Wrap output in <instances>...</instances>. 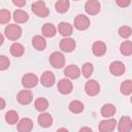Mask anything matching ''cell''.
Masks as SVG:
<instances>
[{"label": "cell", "mask_w": 132, "mask_h": 132, "mask_svg": "<svg viewBox=\"0 0 132 132\" xmlns=\"http://www.w3.org/2000/svg\"><path fill=\"white\" fill-rule=\"evenodd\" d=\"M101 9V5L98 0H88L85 4V10L90 15H95L99 13Z\"/></svg>", "instance_id": "obj_8"}, {"label": "cell", "mask_w": 132, "mask_h": 132, "mask_svg": "<svg viewBox=\"0 0 132 132\" xmlns=\"http://www.w3.org/2000/svg\"><path fill=\"white\" fill-rule=\"evenodd\" d=\"M10 65V61L9 59L4 56V55H0V71L6 70Z\"/></svg>", "instance_id": "obj_34"}, {"label": "cell", "mask_w": 132, "mask_h": 132, "mask_svg": "<svg viewBox=\"0 0 132 132\" xmlns=\"http://www.w3.org/2000/svg\"><path fill=\"white\" fill-rule=\"evenodd\" d=\"M64 74L70 79H76L80 75V69L76 65L71 64V65L66 66V68L64 69Z\"/></svg>", "instance_id": "obj_15"}, {"label": "cell", "mask_w": 132, "mask_h": 132, "mask_svg": "<svg viewBox=\"0 0 132 132\" xmlns=\"http://www.w3.org/2000/svg\"><path fill=\"white\" fill-rule=\"evenodd\" d=\"M10 54L13 56V57H21L24 55V52H25V48L23 46V44L19 43V42H14L10 45Z\"/></svg>", "instance_id": "obj_25"}, {"label": "cell", "mask_w": 132, "mask_h": 132, "mask_svg": "<svg viewBox=\"0 0 132 132\" xmlns=\"http://www.w3.org/2000/svg\"><path fill=\"white\" fill-rule=\"evenodd\" d=\"M37 121H38V124L41 127H43V128H47V127L52 126V124H53V118H52V116L50 113L43 112V111L38 116Z\"/></svg>", "instance_id": "obj_19"}, {"label": "cell", "mask_w": 132, "mask_h": 132, "mask_svg": "<svg viewBox=\"0 0 132 132\" xmlns=\"http://www.w3.org/2000/svg\"><path fill=\"white\" fill-rule=\"evenodd\" d=\"M37 84H38V77L34 73L29 72V73L24 74L23 77H22V85L26 89L34 88Z\"/></svg>", "instance_id": "obj_5"}, {"label": "cell", "mask_w": 132, "mask_h": 132, "mask_svg": "<svg viewBox=\"0 0 132 132\" xmlns=\"http://www.w3.org/2000/svg\"><path fill=\"white\" fill-rule=\"evenodd\" d=\"M5 121L9 125H15L19 122V113L15 110H8L5 113Z\"/></svg>", "instance_id": "obj_28"}, {"label": "cell", "mask_w": 132, "mask_h": 132, "mask_svg": "<svg viewBox=\"0 0 132 132\" xmlns=\"http://www.w3.org/2000/svg\"><path fill=\"white\" fill-rule=\"evenodd\" d=\"M50 63L54 68L60 69L65 65V57L60 52H54L50 56Z\"/></svg>", "instance_id": "obj_3"}, {"label": "cell", "mask_w": 132, "mask_h": 132, "mask_svg": "<svg viewBox=\"0 0 132 132\" xmlns=\"http://www.w3.org/2000/svg\"><path fill=\"white\" fill-rule=\"evenodd\" d=\"M73 85L70 79L68 78H62L58 82V91L63 95H68L72 92Z\"/></svg>", "instance_id": "obj_9"}, {"label": "cell", "mask_w": 132, "mask_h": 132, "mask_svg": "<svg viewBox=\"0 0 132 132\" xmlns=\"http://www.w3.org/2000/svg\"><path fill=\"white\" fill-rule=\"evenodd\" d=\"M33 129V122L29 118H24L18 123V130L20 132H29Z\"/></svg>", "instance_id": "obj_17"}, {"label": "cell", "mask_w": 132, "mask_h": 132, "mask_svg": "<svg viewBox=\"0 0 132 132\" xmlns=\"http://www.w3.org/2000/svg\"><path fill=\"white\" fill-rule=\"evenodd\" d=\"M125 70H126L125 65L121 61H113L109 65V71L114 76H120V75L124 74Z\"/></svg>", "instance_id": "obj_12"}, {"label": "cell", "mask_w": 132, "mask_h": 132, "mask_svg": "<svg viewBox=\"0 0 132 132\" xmlns=\"http://www.w3.org/2000/svg\"><path fill=\"white\" fill-rule=\"evenodd\" d=\"M131 33H132V29L129 26H122V27L119 28V35L122 38H128V37H130Z\"/></svg>", "instance_id": "obj_33"}, {"label": "cell", "mask_w": 132, "mask_h": 132, "mask_svg": "<svg viewBox=\"0 0 132 132\" xmlns=\"http://www.w3.org/2000/svg\"><path fill=\"white\" fill-rule=\"evenodd\" d=\"M58 31L59 33L64 36V37H68L72 34L73 32V27L72 25H70L69 23L67 22H61L59 25H58Z\"/></svg>", "instance_id": "obj_18"}, {"label": "cell", "mask_w": 132, "mask_h": 132, "mask_svg": "<svg viewBox=\"0 0 132 132\" xmlns=\"http://www.w3.org/2000/svg\"><path fill=\"white\" fill-rule=\"evenodd\" d=\"M120 91L123 95H126V96L130 95L132 93V81L130 79L124 80L120 86Z\"/></svg>", "instance_id": "obj_30"}, {"label": "cell", "mask_w": 132, "mask_h": 132, "mask_svg": "<svg viewBox=\"0 0 132 132\" xmlns=\"http://www.w3.org/2000/svg\"><path fill=\"white\" fill-rule=\"evenodd\" d=\"M31 10L33 11L34 14H36L39 18H46L50 14V9L45 5L44 1H41V0L32 3Z\"/></svg>", "instance_id": "obj_2"}, {"label": "cell", "mask_w": 132, "mask_h": 132, "mask_svg": "<svg viewBox=\"0 0 132 132\" xmlns=\"http://www.w3.org/2000/svg\"><path fill=\"white\" fill-rule=\"evenodd\" d=\"M55 81H56V78H55V75L52 71H44L41 74L40 82L43 87H45V88L53 87L55 85Z\"/></svg>", "instance_id": "obj_13"}, {"label": "cell", "mask_w": 132, "mask_h": 132, "mask_svg": "<svg viewBox=\"0 0 132 132\" xmlns=\"http://www.w3.org/2000/svg\"><path fill=\"white\" fill-rule=\"evenodd\" d=\"M76 46L75 40L70 38V37H64L63 39H61L60 41V48L65 52V53H71L74 51Z\"/></svg>", "instance_id": "obj_11"}, {"label": "cell", "mask_w": 132, "mask_h": 132, "mask_svg": "<svg viewBox=\"0 0 132 132\" xmlns=\"http://www.w3.org/2000/svg\"><path fill=\"white\" fill-rule=\"evenodd\" d=\"M70 7V2L69 0H58L55 3V9L59 13H65L68 11Z\"/></svg>", "instance_id": "obj_24"}, {"label": "cell", "mask_w": 132, "mask_h": 132, "mask_svg": "<svg viewBox=\"0 0 132 132\" xmlns=\"http://www.w3.org/2000/svg\"><path fill=\"white\" fill-rule=\"evenodd\" d=\"M117 124L120 132H130L132 130V120L130 117H122Z\"/></svg>", "instance_id": "obj_14"}, {"label": "cell", "mask_w": 132, "mask_h": 132, "mask_svg": "<svg viewBox=\"0 0 132 132\" xmlns=\"http://www.w3.org/2000/svg\"><path fill=\"white\" fill-rule=\"evenodd\" d=\"M5 105H6V102H5V100H4L2 97H0V110H1V109H4Z\"/></svg>", "instance_id": "obj_37"}, {"label": "cell", "mask_w": 132, "mask_h": 132, "mask_svg": "<svg viewBox=\"0 0 132 132\" xmlns=\"http://www.w3.org/2000/svg\"><path fill=\"white\" fill-rule=\"evenodd\" d=\"M117 121L111 118H106V120H103L98 125V130L100 132H110L116 129Z\"/></svg>", "instance_id": "obj_6"}, {"label": "cell", "mask_w": 132, "mask_h": 132, "mask_svg": "<svg viewBox=\"0 0 132 132\" xmlns=\"http://www.w3.org/2000/svg\"><path fill=\"white\" fill-rule=\"evenodd\" d=\"M79 131H90V132H92V129H91V128L84 127V128H80V129H79Z\"/></svg>", "instance_id": "obj_38"}, {"label": "cell", "mask_w": 132, "mask_h": 132, "mask_svg": "<svg viewBox=\"0 0 132 132\" xmlns=\"http://www.w3.org/2000/svg\"><path fill=\"white\" fill-rule=\"evenodd\" d=\"M34 106H35V109L36 110L42 112V111L46 110V108L48 107V101L45 98H43V97H39V98H37L35 100Z\"/></svg>", "instance_id": "obj_27"}, {"label": "cell", "mask_w": 132, "mask_h": 132, "mask_svg": "<svg viewBox=\"0 0 132 132\" xmlns=\"http://www.w3.org/2000/svg\"><path fill=\"white\" fill-rule=\"evenodd\" d=\"M120 52L123 56H131L132 55V43L130 40L123 41L120 45Z\"/></svg>", "instance_id": "obj_29"}, {"label": "cell", "mask_w": 132, "mask_h": 132, "mask_svg": "<svg viewBox=\"0 0 132 132\" xmlns=\"http://www.w3.org/2000/svg\"><path fill=\"white\" fill-rule=\"evenodd\" d=\"M13 20L19 24H23L29 20V14L23 9H16L13 12Z\"/></svg>", "instance_id": "obj_23"}, {"label": "cell", "mask_w": 132, "mask_h": 132, "mask_svg": "<svg viewBox=\"0 0 132 132\" xmlns=\"http://www.w3.org/2000/svg\"><path fill=\"white\" fill-rule=\"evenodd\" d=\"M116 2L120 7H127L130 5L131 0H116Z\"/></svg>", "instance_id": "obj_35"}, {"label": "cell", "mask_w": 132, "mask_h": 132, "mask_svg": "<svg viewBox=\"0 0 132 132\" xmlns=\"http://www.w3.org/2000/svg\"><path fill=\"white\" fill-rule=\"evenodd\" d=\"M68 108H69V110H70L72 113H80V112L84 110L85 106H84L82 102H80V101H78V100H73V101H71V102L69 103Z\"/></svg>", "instance_id": "obj_26"}, {"label": "cell", "mask_w": 132, "mask_h": 132, "mask_svg": "<svg viewBox=\"0 0 132 132\" xmlns=\"http://www.w3.org/2000/svg\"><path fill=\"white\" fill-rule=\"evenodd\" d=\"M4 34L9 40H18L22 35V28L16 24H9L5 27Z\"/></svg>", "instance_id": "obj_1"}, {"label": "cell", "mask_w": 132, "mask_h": 132, "mask_svg": "<svg viewBox=\"0 0 132 132\" xmlns=\"http://www.w3.org/2000/svg\"><path fill=\"white\" fill-rule=\"evenodd\" d=\"M85 91H86L87 95H89V96H96L100 92V85H99V82L97 80L90 79V80H88L86 82Z\"/></svg>", "instance_id": "obj_7"}, {"label": "cell", "mask_w": 132, "mask_h": 132, "mask_svg": "<svg viewBox=\"0 0 132 132\" xmlns=\"http://www.w3.org/2000/svg\"><path fill=\"white\" fill-rule=\"evenodd\" d=\"M3 42H4V36L0 33V45H2V44H3Z\"/></svg>", "instance_id": "obj_39"}, {"label": "cell", "mask_w": 132, "mask_h": 132, "mask_svg": "<svg viewBox=\"0 0 132 132\" xmlns=\"http://www.w3.org/2000/svg\"><path fill=\"white\" fill-rule=\"evenodd\" d=\"M73 1H78V0H73Z\"/></svg>", "instance_id": "obj_40"}, {"label": "cell", "mask_w": 132, "mask_h": 132, "mask_svg": "<svg viewBox=\"0 0 132 132\" xmlns=\"http://www.w3.org/2000/svg\"><path fill=\"white\" fill-rule=\"evenodd\" d=\"M74 27L79 31H85L90 27V20L85 14H77L73 23Z\"/></svg>", "instance_id": "obj_4"}, {"label": "cell", "mask_w": 132, "mask_h": 132, "mask_svg": "<svg viewBox=\"0 0 132 132\" xmlns=\"http://www.w3.org/2000/svg\"><path fill=\"white\" fill-rule=\"evenodd\" d=\"M41 32L44 37H54L57 33V29H56L55 25H53L51 23H45L41 28Z\"/></svg>", "instance_id": "obj_21"}, {"label": "cell", "mask_w": 132, "mask_h": 132, "mask_svg": "<svg viewBox=\"0 0 132 132\" xmlns=\"http://www.w3.org/2000/svg\"><path fill=\"white\" fill-rule=\"evenodd\" d=\"M92 52L96 57H102L106 53V44L103 41H95L92 45Z\"/></svg>", "instance_id": "obj_16"}, {"label": "cell", "mask_w": 132, "mask_h": 132, "mask_svg": "<svg viewBox=\"0 0 132 132\" xmlns=\"http://www.w3.org/2000/svg\"><path fill=\"white\" fill-rule=\"evenodd\" d=\"M10 16V11L8 9H0V24H8Z\"/></svg>", "instance_id": "obj_32"}, {"label": "cell", "mask_w": 132, "mask_h": 132, "mask_svg": "<svg viewBox=\"0 0 132 132\" xmlns=\"http://www.w3.org/2000/svg\"><path fill=\"white\" fill-rule=\"evenodd\" d=\"M93 71H94V66H93L92 63H89V62L85 63V64L82 65V67H81V70H80V72L82 73V75H84L85 77H87V78L91 77Z\"/></svg>", "instance_id": "obj_31"}, {"label": "cell", "mask_w": 132, "mask_h": 132, "mask_svg": "<svg viewBox=\"0 0 132 132\" xmlns=\"http://www.w3.org/2000/svg\"><path fill=\"white\" fill-rule=\"evenodd\" d=\"M16 100L20 104L22 105H28L32 102L33 100V96H32V93L31 91L29 90H22L18 93V96H16Z\"/></svg>", "instance_id": "obj_10"}, {"label": "cell", "mask_w": 132, "mask_h": 132, "mask_svg": "<svg viewBox=\"0 0 132 132\" xmlns=\"http://www.w3.org/2000/svg\"><path fill=\"white\" fill-rule=\"evenodd\" d=\"M12 3L18 7H23L26 4V0H11Z\"/></svg>", "instance_id": "obj_36"}, {"label": "cell", "mask_w": 132, "mask_h": 132, "mask_svg": "<svg viewBox=\"0 0 132 132\" xmlns=\"http://www.w3.org/2000/svg\"><path fill=\"white\" fill-rule=\"evenodd\" d=\"M117 111V108L113 104L111 103H107V104H104L102 107H101V116L104 117V118H111Z\"/></svg>", "instance_id": "obj_22"}, {"label": "cell", "mask_w": 132, "mask_h": 132, "mask_svg": "<svg viewBox=\"0 0 132 132\" xmlns=\"http://www.w3.org/2000/svg\"><path fill=\"white\" fill-rule=\"evenodd\" d=\"M32 45L37 51H43L46 47V40L41 35H35L32 38Z\"/></svg>", "instance_id": "obj_20"}]
</instances>
